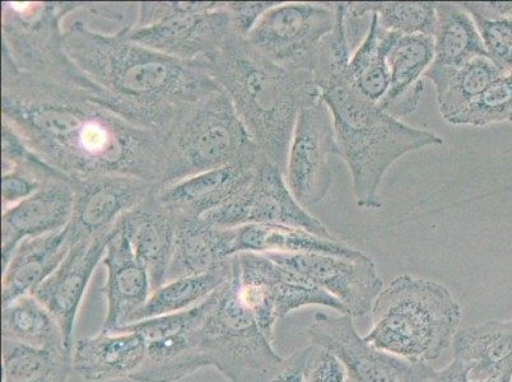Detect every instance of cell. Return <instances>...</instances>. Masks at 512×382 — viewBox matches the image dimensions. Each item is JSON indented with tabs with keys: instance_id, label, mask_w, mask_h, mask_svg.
Segmentation results:
<instances>
[{
	"instance_id": "5",
	"label": "cell",
	"mask_w": 512,
	"mask_h": 382,
	"mask_svg": "<svg viewBox=\"0 0 512 382\" xmlns=\"http://www.w3.org/2000/svg\"><path fill=\"white\" fill-rule=\"evenodd\" d=\"M365 339L409 361L437 360L453 344L462 310L448 288L428 279L400 276L377 296Z\"/></svg>"
},
{
	"instance_id": "13",
	"label": "cell",
	"mask_w": 512,
	"mask_h": 382,
	"mask_svg": "<svg viewBox=\"0 0 512 382\" xmlns=\"http://www.w3.org/2000/svg\"><path fill=\"white\" fill-rule=\"evenodd\" d=\"M203 218L222 228L274 223L335 240L328 228L297 202L288 188L285 175L268 158L260 163L253 181L239 197Z\"/></svg>"
},
{
	"instance_id": "41",
	"label": "cell",
	"mask_w": 512,
	"mask_h": 382,
	"mask_svg": "<svg viewBox=\"0 0 512 382\" xmlns=\"http://www.w3.org/2000/svg\"><path fill=\"white\" fill-rule=\"evenodd\" d=\"M470 16L512 18V2L460 3Z\"/></svg>"
},
{
	"instance_id": "23",
	"label": "cell",
	"mask_w": 512,
	"mask_h": 382,
	"mask_svg": "<svg viewBox=\"0 0 512 382\" xmlns=\"http://www.w3.org/2000/svg\"><path fill=\"white\" fill-rule=\"evenodd\" d=\"M123 230L134 255L150 276L152 292L164 286L174 254V214L155 195L123 218Z\"/></svg>"
},
{
	"instance_id": "3",
	"label": "cell",
	"mask_w": 512,
	"mask_h": 382,
	"mask_svg": "<svg viewBox=\"0 0 512 382\" xmlns=\"http://www.w3.org/2000/svg\"><path fill=\"white\" fill-rule=\"evenodd\" d=\"M332 34L321 43L313 74L321 97L333 115L342 160L351 171L357 206L379 209V188L385 172L408 153L439 147L444 139L428 130L409 127L386 113L379 102L357 90L348 77L352 57L342 9L335 12Z\"/></svg>"
},
{
	"instance_id": "7",
	"label": "cell",
	"mask_w": 512,
	"mask_h": 382,
	"mask_svg": "<svg viewBox=\"0 0 512 382\" xmlns=\"http://www.w3.org/2000/svg\"><path fill=\"white\" fill-rule=\"evenodd\" d=\"M81 3H3L2 54L22 72L77 88L95 99L99 92L64 48L62 22Z\"/></svg>"
},
{
	"instance_id": "37",
	"label": "cell",
	"mask_w": 512,
	"mask_h": 382,
	"mask_svg": "<svg viewBox=\"0 0 512 382\" xmlns=\"http://www.w3.org/2000/svg\"><path fill=\"white\" fill-rule=\"evenodd\" d=\"M488 57L501 71L512 73V18L472 16Z\"/></svg>"
},
{
	"instance_id": "2",
	"label": "cell",
	"mask_w": 512,
	"mask_h": 382,
	"mask_svg": "<svg viewBox=\"0 0 512 382\" xmlns=\"http://www.w3.org/2000/svg\"><path fill=\"white\" fill-rule=\"evenodd\" d=\"M125 32L107 34L76 18L64 27V48L96 86L99 104L166 138L190 107L222 88L200 60L158 53Z\"/></svg>"
},
{
	"instance_id": "28",
	"label": "cell",
	"mask_w": 512,
	"mask_h": 382,
	"mask_svg": "<svg viewBox=\"0 0 512 382\" xmlns=\"http://www.w3.org/2000/svg\"><path fill=\"white\" fill-rule=\"evenodd\" d=\"M2 127L3 211L30 198L53 181H69L62 172L32 152L7 124L2 123Z\"/></svg>"
},
{
	"instance_id": "10",
	"label": "cell",
	"mask_w": 512,
	"mask_h": 382,
	"mask_svg": "<svg viewBox=\"0 0 512 382\" xmlns=\"http://www.w3.org/2000/svg\"><path fill=\"white\" fill-rule=\"evenodd\" d=\"M335 22L334 3H279L245 39L283 68L313 72L320 45Z\"/></svg>"
},
{
	"instance_id": "22",
	"label": "cell",
	"mask_w": 512,
	"mask_h": 382,
	"mask_svg": "<svg viewBox=\"0 0 512 382\" xmlns=\"http://www.w3.org/2000/svg\"><path fill=\"white\" fill-rule=\"evenodd\" d=\"M72 246L68 226L53 234L23 240L3 268L2 306L34 295L64 262Z\"/></svg>"
},
{
	"instance_id": "25",
	"label": "cell",
	"mask_w": 512,
	"mask_h": 382,
	"mask_svg": "<svg viewBox=\"0 0 512 382\" xmlns=\"http://www.w3.org/2000/svg\"><path fill=\"white\" fill-rule=\"evenodd\" d=\"M174 218V254L166 283L212 272L234 256L231 253L230 228L214 226L203 217L174 214Z\"/></svg>"
},
{
	"instance_id": "17",
	"label": "cell",
	"mask_w": 512,
	"mask_h": 382,
	"mask_svg": "<svg viewBox=\"0 0 512 382\" xmlns=\"http://www.w3.org/2000/svg\"><path fill=\"white\" fill-rule=\"evenodd\" d=\"M241 161L220 169L188 177L158 190L156 199L171 213L186 217H203L232 202L253 181L260 163Z\"/></svg>"
},
{
	"instance_id": "20",
	"label": "cell",
	"mask_w": 512,
	"mask_h": 382,
	"mask_svg": "<svg viewBox=\"0 0 512 382\" xmlns=\"http://www.w3.org/2000/svg\"><path fill=\"white\" fill-rule=\"evenodd\" d=\"M147 342L136 332H105L79 339L73 347V370L83 380L132 379L142 367Z\"/></svg>"
},
{
	"instance_id": "16",
	"label": "cell",
	"mask_w": 512,
	"mask_h": 382,
	"mask_svg": "<svg viewBox=\"0 0 512 382\" xmlns=\"http://www.w3.org/2000/svg\"><path fill=\"white\" fill-rule=\"evenodd\" d=\"M120 223L110 234L77 241L60 267L34 293L37 300L58 321L64 334L65 346L72 353L79 307L97 265L104 260L107 244L119 230Z\"/></svg>"
},
{
	"instance_id": "40",
	"label": "cell",
	"mask_w": 512,
	"mask_h": 382,
	"mask_svg": "<svg viewBox=\"0 0 512 382\" xmlns=\"http://www.w3.org/2000/svg\"><path fill=\"white\" fill-rule=\"evenodd\" d=\"M279 2H227L235 34L246 37L265 13Z\"/></svg>"
},
{
	"instance_id": "8",
	"label": "cell",
	"mask_w": 512,
	"mask_h": 382,
	"mask_svg": "<svg viewBox=\"0 0 512 382\" xmlns=\"http://www.w3.org/2000/svg\"><path fill=\"white\" fill-rule=\"evenodd\" d=\"M125 34L133 43L194 62L220 50L235 31L227 2H143Z\"/></svg>"
},
{
	"instance_id": "21",
	"label": "cell",
	"mask_w": 512,
	"mask_h": 382,
	"mask_svg": "<svg viewBox=\"0 0 512 382\" xmlns=\"http://www.w3.org/2000/svg\"><path fill=\"white\" fill-rule=\"evenodd\" d=\"M434 57V37H395L388 54L389 88L384 99L379 102L386 113L399 119L417 110L425 91L423 77L434 62Z\"/></svg>"
},
{
	"instance_id": "43",
	"label": "cell",
	"mask_w": 512,
	"mask_h": 382,
	"mask_svg": "<svg viewBox=\"0 0 512 382\" xmlns=\"http://www.w3.org/2000/svg\"><path fill=\"white\" fill-rule=\"evenodd\" d=\"M479 382H512V375H501L497 377H492V379L479 381Z\"/></svg>"
},
{
	"instance_id": "11",
	"label": "cell",
	"mask_w": 512,
	"mask_h": 382,
	"mask_svg": "<svg viewBox=\"0 0 512 382\" xmlns=\"http://www.w3.org/2000/svg\"><path fill=\"white\" fill-rule=\"evenodd\" d=\"M337 158L342 156L333 115L320 96L302 107L288 153L287 185L302 207L315 206L327 198Z\"/></svg>"
},
{
	"instance_id": "38",
	"label": "cell",
	"mask_w": 512,
	"mask_h": 382,
	"mask_svg": "<svg viewBox=\"0 0 512 382\" xmlns=\"http://www.w3.org/2000/svg\"><path fill=\"white\" fill-rule=\"evenodd\" d=\"M311 347L293 353L291 357L246 374L240 382H305Z\"/></svg>"
},
{
	"instance_id": "18",
	"label": "cell",
	"mask_w": 512,
	"mask_h": 382,
	"mask_svg": "<svg viewBox=\"0 0 512 382\" xmlns=\"http://www.w3.org/2000/svg\"><path fill=\"white\" fill-rule=\"evenodd\" d=\"M74 190L67 180L53 181L30 198L3 211L2 268L23 240L63 230L72 220Z\"/></svg>"
},
{
	"instance_id": "39",
	"label": "cell",
	"mask_w": 512,
	"mask_h": 382,
	"mask_svg": "<svg viewBox=\"0 0 512 382\" xmlns=\"http://www.w3.org/2000/svg\"><path fill=\"white\" fill-rule=\"evenodd\" d=\"M310 347L305 382H347V372L334 354L315 344Z\"/></svg>"
},
{
	"instance_id": "44",
	"label": "cell",
	"mask_w": 512,
	"mask_h": 382,
	"mask_svg": "<svg viewBox=\"0 0 512 382\" xmlns=\"http://www.w3.org/2000/svg\"><path fill=\"white\" fill-rule=\"evenodd\" d=\"M347 382H353V381H351V380L347 379Z\"/></svg>"
},
{
	"instance_id": "34",
	"label": "cell",
	"mask_w": 512,
	"mask_h": 382,
	"mask_svg": "<svg viewBox=\"0 0 512 382\" xmlns=\"http://www.w3.org/2000/svg\"><path fill=\"white\" fill-rule=\"evenodd\" d=\"M502 74L505 72L501 71L490 57L474 58L463 65L451 74L444 88L436 93L442 118L450 123L472 105Z\"/></svg>"
},
{
	"instance_id": "12",
	"label": "cell",
	"mask_w": 512,
	"mask_h": 382,
	"mask_svg": "<svg viewBox=\"0 0 512 382\" xmlns=\"http://www.w3.org/2000/svg\"><path fill=\"white\" fill-rule=\"evenodd\" d=\"M309 338L315 346L334 354L353 382H428L436 375L428 363L409 361L371 346L358 335L349 315L335 318L318 312Z\"/></svg>"
},
{
	"instance_id": "26",
	"label": "cell",
	"mask_w": 512,
	"mask_h": 382,
	"mask_svg": "<svg viewBox=\"0 0 512 382\" xmlns=\"http://www.w3.org/2000/svg\"><path fill=\"white\" fill-rule=\"evenodd\" d=\"M231 253H314L358 260L365 258L362 251L342 244L338 240L323 239L300 228L251 223L230 228Z\"/></svg>"
},
{
	"instance_id": "6",
	"label": "cell",
	"mask_w": 512,
	"mask_h": 382,
	"mask_svg": "<svg viewBox=\"0 0 512 382\" xmlns=\"http://www.w3.org/2000/svg\"><path fill=\"white\" fill-rule=\"evenodd\" d=\"M165 144L167 171L160 189L231 163L264 156L222 90L190 107L166 135Z\"/></svg>"
},
{
	"instance_id": "42",
	"label": "cell",
	"mask_w": 512,
	"mask_h": 382,
	"mask_svg": "<svg viewBox=\"0 0 512 382\" xmlns=\"http://www.w3.org/2000/svg\"><path fill=\"white\" fill-rule=\"evenodd\" d=\"M428 382H472L469 379L468 372L462 363L453 360L444 370L436 371V375Z\"/></svg>"
},
{
	"instance_id": "4",
	"label": "cell",
	"mask_w": 512,
	"mask_h": 382,
	"mask_svg": "<svg viewBox=\"0 0 512 382\" xmlns=\"http://www.w3.org/2000/svg\"><path fill=\"white\" fill-rule=\"evenodd\" d=\"M199 60L230 97L256 146L286 175L300 111L321 96L313 72L283 68L236 34Z\"/></svg>"
},
{
	"instance_id": "14",
	"label": "cell",
	"mask_w": 512,
	"mask_h": 382,
	"mask_svg": "<svg viewBox=\"0 0 512 382\" xmlns=\"http://www.w3.org/2000/svg\"><path fill=\"white\" fill-rule=\"evenodd\" d=\"M74 209L69 231L79 240L110 234L127 214L155 197L158 186L132 176L105 175L74 181Z\"/></svg>"
},
{
	"instance_id": "29",
	"label": "cell",
	"mask_w": 512,
	"mask_h": 382,
	"mask_svg": "<svg viewBox=\"0 0 512 382\" xmlns=\"http://www.w3.org/2000/svg\"><path fill=\"white\" fill-rule=\"evenodd\" d=\"M2 338L23 346L51 352H67L62 328L34 295L2 306Z\"/></svg>"
},
{
	"instance_id": "35",
	"label": "cell",
	"mask_w": 512,
	"mask_h": 382,
	"mask_svg": "<svg viewBox=\"0 0 512 382\" xmlns=\"http://www.w3.org/2000/svg\"><path fill=\"white\" fill-rule=\"evenodd\" d=\"M372 12L379 17L385 31L404 36H435L437 15L435 3L371 2Z\"/></svg>"
},
{
	"instance_id": "27",
	"label": "cell",
	"mask_w": 512,
	"mask_h": 382,
	"mask_svg": "<svg viewBox=\"0 0 512 382\" xmlns=\"http://www.w3.org/2000/svg\"><path fill=\"white\" fill-rule=\"evenodd\" d=\"M453 348L455 360L462 363L472 382L512 375V319L458 330Z\"/></svg>"
},
{
	"instance_id": "36",
	"label": "cell",
	"mask_w": 512,
	"mask_h": 382,
	"mask_svg": "<svg viewBox=\"0 0 512 382\" xmlns=\"http://www.w3.org/2000/svg\"><path fill=\"white\" fill-rule=\"evenodd\" d=\"M512 121V73L502 74L472 105L450 121L453 125L484 128Z\"/></svg>"
},
{
	"instance_id": "33",
	"label": "cell",
	"mask_w": 512,
	"mask_h": 382,
	"mask_svg": "<svg viewBox=\"0 0 512 382\" xmlns=\"http://www.w3.org/2000/svg\"><path fill=\"white\" fill-rule=\"evenodd\" d=\"M3 382H68L72 353L51 352L3 339Z\"/></svg>"
},
{
	"instance_id": "32",
	"label": "cell",
	"mask_w": 512,
	"mask_h": 382,
	"mask_svg": "<svg viewBox=\"0 0 512 382\" xmlns=\"http://www.w3.org/2000/svg\"><path fill=\"white\" fill-rule=\"evenodd\" d=\"M398 35L385 31L380 26L379 17L374 13L365 39L349 60V81L371 101L380 102L388 92V54Z\"/></svg>"
},
{
	"instance_id": "24",
	"label": "cell",
	"mask_w": 512,
	"mask_h": 382,
	"mask_svg": "<svg viewBox=\"0 0 512 382\" xmlns=\"http://www.w3.org/2000/svg\"><path fill=\"white\" fill-rule=\"evenodd\" d=\"M437 27L435 57L425 77L434 83L436 93L470 60L488 57L486 46L472 16L460 3H435Z\"/></svg>"
},
{
	"instance_id": "15",
	"label": "cell",
	"mask_w": 512,
	"mask_h": 382,
	"mask_svg": "<svg viewBox=\"0 0 512 382\" xmlns=\"http://www.w3.org/2000/svg\"><path fill=\"white\" fill-rule=\"evenodd\" d=\"M265 255L337 298L346 306L351 318H362L369 314L377 296L384 290L383 279L369 256L352 260L314 253Z\"/></svg>"
},
{
	"instance_id": "19",
	"label": "cell",
	"mask_w": 512,
	"mask_h": 382,
	"mask_svg": "<svg viewBox=\"0 0 512 382\" xmlns=\"http://www.w3.org/2000/svg\"><path fill=\"white\" fill-rule=\"evenodd\" d=\"M104 263L107 279L102 292L107 301L105 332H116L129 324L134 312L152 295L151 279L133 253L121 220L119 230L107 244Z\"/></svg>"
},
{
	"instance_id": "1",
	"label": "cell",
	"mask_w": 512,
	"mask_h": 382,
	"mask_svg": "<svg viewBox=\"0 0 512 382\" xmlns=\"http://www.w3.org/2000/svg\"><path fill=\"white\" fill-rule=\"evenodd\" d=\"M2 58V123L71 184L119 175L160 190L167 171L165 138L93 101L77 88L22 72Z\"/></svg>"
},
{
	"instance_id": "31",
	"label": "cell",
	"mask_w": 512,
	"mask_h": 382,
	"mask_svg": "<svg viewBox=\"0 0 512 382\" xmlns=\"http://www.w3.org/2000/svg\"><path fill=\"white\" fill-rule=\"evenodd\" d=\"M146 342V357L132 381L176 382L206 367L193 332L165 335Z\"/></svg>"
},
{
	"instance_id": "30",
	"label": "cell",
	"mask_w": 512,
	"mask_h": 382,
	"mask_svg": "<svg viewBox=\"0 0 512 382\" xmlns=\"http://www.w3.org/2000/svg\"><path fill=\"white\" fill-rule=\"evenodd\" d=\"M231 276L232 256L222 267L212 272L167 282L152 292L146 304L134 312L128 325L192 309L230 281Z\"/></svg>"
},
{
	"instance_id": "9",
	"label": "cell",
	"mask_w": 512,
	"mask_h": 382,
	"mask_svg": "<svg viewBox=\"0 0 512 382\" xmlns=\"http://www.w3.org/2000/svg\"><path fill=\"white\" fill-rule=\"evenodd\" d=\"M206 367H214L228 381L240 382L251 371L282 360L274 352L253 312L242 302L232 269L230 281L218 290L206 321L193 332Z\"/></svg>"
}]
</instances>
